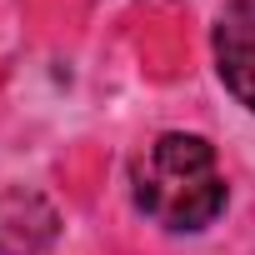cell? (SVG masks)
<instances>
[{
    "label": "cell",
    "instance_id": "6da1fadb",
    "mask_svg": "<svg viewBox=\"0 0 255 255\" xmlns=\"http://www.w3.org/2000/svg\"><path fill=\"white\" fill-rule=\"evenodd\" d=\"M135 205L165 230H205L225 210V175L215 165V145L185 130L155 135L130 170Z\"/></svg>",
    "mask_w": 255,
    "mask_h": 255
},
{
    "label": "cell",
    "instance_id": "7a4b0ae2",
    "mask_svg": "<svg viewBox=\"0 0 255 255\" xmlns=\"http://www.w3.org/2000/svg\"><path fill=\"white\" fill-rule=\"evenodd\" d=\"M210 45H215V70L225 90L245 110H255V0H225Z\"/></svg>",
    "mask_w": 255,
    "mask_h": 255
}]
</instances>
